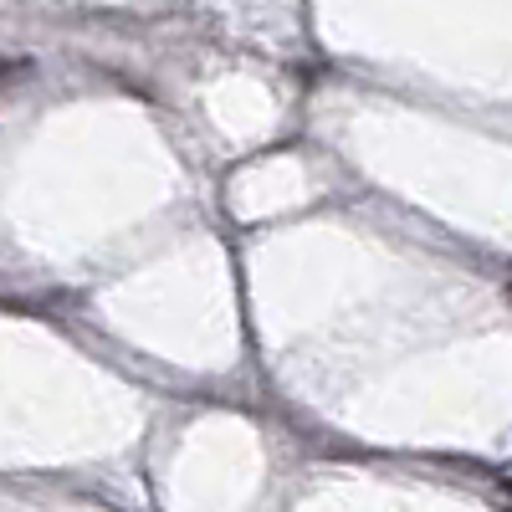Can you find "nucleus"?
Wrapping results in <instances>:
<instances>
[{
	"instance_id": "f257e3e1",
	"label": "nucleus",
	"mask_w": 512,
	"mask_h": 512,
	"mask_svg": "<svg viewBox=\"0 0 512 512\" xmlns=\"http://www.w3.org/2000/svg\"><path fill=\"white\" fill-rule=\"evenodd\" d=\"M26 72H31L26 57H0V88H6V82H16V77H26Z\"/></svg>"
}]
</instances>
